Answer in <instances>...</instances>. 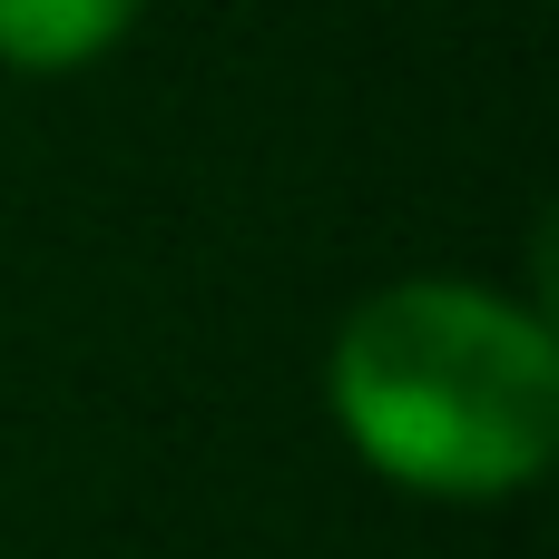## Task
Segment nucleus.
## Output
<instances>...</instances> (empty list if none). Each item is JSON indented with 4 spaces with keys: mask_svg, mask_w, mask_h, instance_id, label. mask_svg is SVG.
Here are the masks:
<instances>
[{
    "mask_svg": "<svg viewBox=\"0 0 559 559\" xmlns=\"http://www.w3.org/2000/svg\"><path fill=\"white\" fill-rule=\"evenodd\" d=\"M138 29V0H0V69L69 79Z\"/></svg>",
    "mask_w": 559,
    "mask_h": 559,
    "instance_id": "f03ea898",
    "label": "nucleus"
},
{
    "mask_svg": "<svg viewBox=\"0 0 559 559\" xmlns=\"http://www.w3.org/2000/svg\"><path fill=\"white\" fill-rule=\"evenodd\" d=\"M324 403L373 481L452 511L521 501L559 452V344L472 275H403L344 314Z\"/></svg>",
    "mask_w": 559,
    "mask_h": 559,
    "instance_id": "f257e3e1",
    "label": "nucleus"
}]
</instances>
